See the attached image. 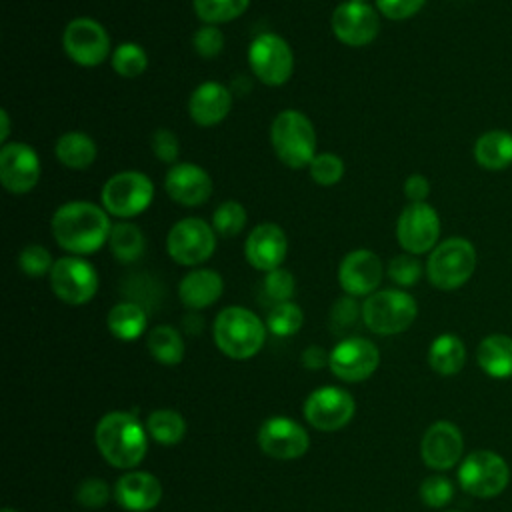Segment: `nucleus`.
<instances>
[{"label": "nucleus", "mask_w": 512, "mask_h": 512, "mask_svg": "<svg viewBox=\"0 0 512 512\" xmlns=\"http://www.w3.org/2000/svg\"><path fill=\"white\" fill-rule=\"evenodd\" d=\"M56 244L72 256H88L108 244L110 214L88 200H70L56 208L50 220Z\"/></svg>", "instance_id": "1"}, {"label": "nucleus", "mask_w": 512, "mask_h": 512, "mask_svg": "<svg viewBox=\"0 0 512 512\" xmlns=\"http://www.w3.org/2000/svg\"><path fill=\"white\" fill-rule=\"evenodd\" d=\"M96 446L104 460L114 468H134L146 456V432L128 412H108L100 418L94 432Z\"/></svg>", "instance_id": "2"}, {"label": "nucleus", "mask_w": 512, "mask_h": 512, "mask_svg": "<svg viewBox=\"0 0 512 512\" xmlns=\"http://www.w3.org/2000/svg\"><path fill=\"white\" fill-rule=\"evenodd\" d=\"M270 144L278 160L292 170L308 168L318 154L314 124L304 112L294 108H286L274 116L270 124Z\"/></svg>", "instance_id": "3"}, {"label": "nucleus", "mask_w": 512, "mask_h": 512, "mask_svg": "<svg viewBox=\"0 0 512 512\" xmlns=\"http://www.w3.org/2000/svg\"><path fill=\"white\" fill-rule=\"evenodd\" d=\"M266 324L244 306H228L214 320V342L218 350L232 360L256 356L266 342Z\"/></svg>", "instance_id": "4"}, {"label": "nucleus", "mask_w": 512, "mask_h": 512, "mask_svg": "<svg viewBox=\"0 0 512 512\" xmlns=\"http://www.w3.org/2000/svg\"><path fill=\"white\" fill-rule=\"evenodd\" d=\"M424 268L432 286L438 290H456L464 286L476 270V248L466 238H446L430 252Z\"/></svg>", "instance_id": "5"}, {"label": "nucleus", "mask_w": 512, "mask_h": 512, "mask_svg": "<svg viewBox=\"0 0 512 512\" xmlns=\"http://www.w3.org/2000/svg\"><path fill=\"white\" fill-rule=\"evenodd\" d=\"M418 316L416 300L396 288L376 290L362 302L364 326L380 336H392L408 330Z\"/></svg>", "instance_id": "6"}, {"label": "nucleus", "mask_w": 512, "mask_h": 512, "mask_svg": "<svg viewBox=\"0 0 512 512\" xmlns=\"http://www.w3.org/2000/svg\"><path fill=\"white\" fill-rule=\"evenodd\" d=\"M100 200L102 208L110 216L118 220H130L148 210L154 200V184L144 172L122 170L104 182Z\"/></svg>", "instance_id": "7"}, {"label": "nucleus", "mask_w": 512, "mask_h": 512, "mask_svg": "<svg viewBox=\"0 0 512 512\" xmlns=\"http://www.w3.org/2000/svg\"><path fill=\"white\" fill-rule=\"evenodd\" d=\"M166 250L176 264L196 268L212 258L216 250V232L212 224L202 218H182L168 230Z\"/></svg>", "instance_id": "8"}, {"label": "nucleus", "mask_w": 512, "mask_h": 512, "mask_svg": "<svg viewBox=\"0 0 512 512\" xmlns=\"http://www.w3.org/2000/svg\"><path fill=\"white\" fill-rule=\"evenodd\" d=\"M64 54L78 66L94 68L112 56L108 30L94 18H72L62 32Z\"/></svg>", "instance_id": "9"}, {"label": "nucleus", "mask_w": 512, "mask_h": 512, "mask_svg": "<svg viewBox=\"0 0 512 512\" xmlns=\"http://www.w3.org/2000/svg\"><path fill=\"white\" fill-rule=\"evenodd\" d=\"M248 66L264 86L278 88L286 84L294 72V52L282 36L264 32L248 46Z\"/></svg>", "instance_id": "10"}, {"label": "nucleus", "mask_w": 512, "mask_h": 512, "mask_svg": "<svg viewBox=\"0 0 512 512\" xmlns=\"http://www.w3.org/2000/svg\"><path fill=\"white\" fill-rule=\"evenodd\" d=\"M458 482L464 492L476 498H494L510 482L506 460L492 450H474L458 468Z\"/></svg>", "instance_id": "11"}, {"label": "nucleus", "mask_w": 512, "mask_h": 512, "mask_svg": "<svg viewBox=\"0 0 512 512\" xmlns=\"http://www.w3.org/2000/svg\"><path fill=\"white\" fill-rule=\"evenodd\" d=\"M48 280L56 298L70 306H82L98 292V272L84 256L58 258Z\"/></svg>", "instance_id": "12"}, {"label": "nucleus", "mask_w": 512, "mask_h": 512, "mask_svg": "<svg viewBox=\"0 0 512 512\" xmlns=\"http://www.w3.org/2000/svg\"><path fill=\"white\" fill-rule=\"evenodd\" d=\"M440 238V216L428 202H408L396 220V240L408 254L432 252Z\"/></svg>", "instance_id": "13"}, {"label": "nucleus", "mask_w": 512, "mask_h": 512, "mask_svg": "<svg viewBox=\"0 0 512 512\" xmlns=\"http://www.w3.org/2000/svg\"><path fill=\"white\" fill-rule=\"evenodd\" d=\"M330 28L338 42L350 48H362L376 40L380 32V12L368 2H340L332 16Z\"/></svg>", "instance_id": "14"}, {"label": "nucleus", "mask_w": 512, "mask_h": 512, "mask_svg": "<svg viewBox=\"0 0 512 512\" xmlns=\"http://www.w3.org/2000/svg\"><path fill=\"white\" fill-rule=\"evenodd\" d=\"M302 410L308 424L316 430L336 432L352 420L356 412V402L350 392L334 386H324L314 390L306 398Z\"/></svg>", "instance_id": "15"}, {"label": "nucleus", "mask_w": 512, "mask_h": 512, "mask_svg": "<svg viewBox=\"0 0 512 512\" xmlns=\"http://www.w3.org/2000/svg\"><path fill=\"white\" fill-rule=\"evenodd\" d=\"M380 364V352L374 342L358 336L340 340L330 350V372L344 382H362L374 374Z\"/></svg>", "instance_id": "16"}, {"label": "nucleus", "mask_w": 512, "mask_h": 512, "mask_svg": "<svg viewBox=\"0 0 512 512\" xmlns=\"http://www.w3.org/2000/svg\"><path fill=\"white\" fill-rule=\"evenodd\" d=\"M38 152L26 142H6L0 148V182L10 194H28L40 180Z\"/></svg>", "instance_id": "17"}, {"label": "nucleus", "mask_w": 512, "mask_h": 512, "mask_svg": "<svg viewBox=\"0 0 512 512\" xmlns=\"http://www.w3.org/2000/svg\"><path fill=\"white\" fill-rule=\"evenodd\" d=\"M384 278L380 256L368 248L348 252L338 266V284L348 296H370Z\"/></svg>", "instance_id": "18"}, {"label": "nucleus", "mask_w": 512, "mask_h": 512, "mask_svg": "<svg viewBox=\"0 0 512 512\" xmlns=\"http://www.w3.org/2000/svg\"><path fill=\"white\" fill-rule=\"evenodd\" d=\"M258 444L270 458L294 460L308 452L310 438L298 422L284 416H272L260 426Z\"/></svg>", "instance_id": "19"}, {"label": "nucleus", "mask_w": 512, "mask_h": 512, "mask_svg": "<svg viewBox=\"0 0 512 512\" xmlns=\"http://www.w3.org/2000/svg\"><path fill=\"white\" fill-rule=\"evenodd\" d=\"M164 190L176 204L196 208L212 196V178L194 162H176L164 176Z\"/></svg>", "instance_id": "20"}, {"label": "nucleus", "mask_w": 512, "mask_h": 512, "mask_svg": "<svg viewBox=\"0 0 512 512\" xmlns=\"http://www.w3.org/2000/svg\"><path fill=\"white\" fill-rule=\"evenodd\" d=\"M246 262L260 272L276 270L288 256V236L274 222H262L250 230L244 242Z\"/></svg>", "instance_id": "21"}, {"label": "nucleus", "mask_w": 512, "mask_h": 512, "mask_svg": "<svg viewBox=\"0 0 512 512\" xmlns=\"http://www.w3.org/2000/svg\"><path fill=\"white\" fill-rule=\"evenodd\" d=\"M464 450V438L456 424L440 420L434 422L422 436L420 454L428 468L448 470L458 464Z\"/></svg>", "instance_id": "22"}, {"label": "nucleus", "mask_w": 512, "mask_h": 512, "mask_svg": "<svg viewBox=\"0 0 512 512\" xmlns=\"http://www.w3.org/2000/svg\"><path fill=\"white\" fill-rule=\"evenodd\" d=\"M232 110V92L216 80L198 84L188 98V116L202 128L220 124Z\"/></svg>", "instance_id": "23"}, {"label": "nucleus", "mask_w": 512, "mask_h": 512, "mask_svg": "<svg viewBox=\"0 0 512 512\" xmlns=\"http://www.w3.org/2000/svg\"><path fill=\"white\" fill-rule=\"evenodd\" d=\"M114 498L128 512H148L162 500V484L150 472H128L118 478Z\"/></svg>", "instance_id": "24"}, {"label": "nucleus", "mask_w": 512, "mask_h": 512, "mask_svg": "<svg viewBox=\"0 0 512 512\" xmlns=\"http://www.w3.org/2000/svg\"><path fill=\"white\" fill-rule=\"evenodd\" d=\"M224 292L222 276L212 268H192L178 284L180 302L190 310H202L220 300Z\"/></svg>", "instance_id": "25"}, {"label": "nucleus", "mask_w": 512, "mask_h": 512, "mask_svg": "<svg viewBox=\"0 0 512 512\" xmlns=\"http://www.w3.org/2000/svg\"><path fill=\"white\" fill-rule=\"evenodd\" d=\"M54 154L58 162L68 170H86L96 162L98 146L86 132L70 130L58 136L54 144Z\"/></svg>", "instance_id": "26"}, {"label": "nucleus", "mask_w": 512, "mask_h": 512, "mask_svg": "<svg viewBox=\"0 0 512 512\" xmlns=\"http://www.w3.org/2000/svg\"><path fill=\"white\" fill-rule=\"evenodd\" d=\"M472 152L480 168L500 172L512 164V134L506 130H488L476 138Z\"/></svg>", "instance_id": "27"}, {"label": "nucleus", "mask_w": 512, "mask_h": 512, "mask_svg": "<svg viewBox=\"0 0 512 512\" xmlns=\"http://www.w3.org/2000/svg\"><path fill=\"white\" fill-rule=\"evenodd\" d=\"M478 366L492 378L512 376V338L506 334L486 336L476 350Z\"/></svg>", "instance_id": "28"}, {"label": "nucleus", "mask_w": 512, "mask_h": 512, "mask_svg": "<svg viewBox=\"0 0 512 512\" xmlns=\"http://www.w3.org/2000/svg\"><path fill=\"white\" fill-rule=\"evenodd\" d=\"M108 250L120 264H132L142 258L146 250V238L130 220H118L112 224L110 238H108Z\"/></svg>", "instance_id": "29"}, {"label": "nucleus", "mask_w": 512, "mask_h": 512, "mask_svg": "<svg viewBox=\"0 0 512 512\" xmlns=\"http://www.w3.org/2000/svg\"><path fill=\"white\" fill-rule=\"evenodd\" d=\"M466 362V346L456 334H440L428 348V364L442 376L458 374Z\"/></svg>", "instance_id": "30"}, {"label": "nucleus", "mask_w": 512, "mask_h": 512, "mask_svg": "<svg viewBox=\"0 0 512 512\" xmlns=\"http://www.w3.org/2000/svg\"><path fill=\"white\" fill-rule=\"evenodd\" d=\"M106 326L112 336L124 342H132L142 336L146 328V312L136 302H118L106 316Z\"/></svg>", "instance_id": "31"}, {"label": "nucleus", "mask_w": 512, "mask_h": 512, "mask_svg": "<svg viewBox=\"0 0 512 512\" xmlns=\"http://www.w3.org/2000/svg\"><path fill=\"white\" fill-rule=\"evenodd\" d=\"M148 352L156 362L176 366L184 358V340L174 326L160 324L148 334Z\"/></svg>", "instance_id": "32"}, {"label": "nucleus", "mask_w": 512, "mask_h": 512, "mask_svg": "<svg viewBox=\"0 0 512 512\" xmlns=\"http://www.w3.org/2000/svg\"><path fill=\"white\" fill-rule=\"evenodd\" d=\"M146 430L150 436L164 446L178 444L186 434V422L176 410H154L146 420Z\"/></svg>", "instance_id": "33"}, {"label": "nucleus", "mask_w": 512, "mask_h": 512, "mask_svg": "<svg viewBox=\"0 0 512 512\" xmlns=\"http://www.w3.org/2000/svg\"><path fill=\"white\" fill-rule=\"evenodd\" d=\"M250 6V0H192L196 16L204 24H224L242 16Z\"/></svg>", "instance_id": "34"}, {"label": "nucleus", "mask_w": 512, "mask_h": 512, "mask_svg": "<svg viewBox=\"0 0 512 512\" xmlns=\"http://www.w3.org/2000/svg\"><path fill=\"white\" fill-rule=\"evenodd\" d=\"M112 70L122 78H138L148 68V54L136 42H122L112 50Z\"/></svg>", "instance_id": "35"}, {"label": "nucleus", "mask_w": 512, "mask_h": 512, "mask_svg": "<svg viewBox=\"0 0 512 512\" xmlns=\"http://www.w3.org/2000/svg\"><path fill=\"white\" fill-rule=\"evenodd\" d=\"M302 324H304V312L292 300L274 304L266 316V328L280 338L296 334L302 328Z\"/></svg>", "instance_id": "36"}, {"label": "nucleus", "mask_w": 512, "mask_h": 512, "mask_svg": "<svg viewBox=\"0 0 512 512\" xmlns=\"http://www.w3.org/2000/svg\"><path fill=\"white\" fill-rule=\"evenodd\" d=\"M246 208L238 200H224L212 212V228L218 236L234 238L246 226Z\"/></svg>", "instance_id": "37"}, {"label": "nucleus", "mask_w": 512, "mask_h": 512, "mask_svg": "<svg viewBox=\"0 0 512 512\" xmlns=\"http://www.w3.org/2000/svg\"><path fill=\"white\" fill-rule=\"evenodd\" d=\"M308 172L314 184L322 188H330L342 180L344 160L332 152H318L308 164Z\"/></svg>", "instance_id": "38"}, {"label": "nucleus", "mask_w": 512, "mask_h": 512, "mask_svg": "<svg viewBox=\"0 0 512 512\" xmlns=\"http://www.w3.org/2000/svg\"><path fill=\"white\" fill-rule=\"evenodd\" d=\"M426 272V268L422 266V262L414 256V254H398L394 256L390 262H388V268H386V274L388 278L398 284L400 288H408V286H414L422 274Z\"/></svg>", "instance_id": "39"}, {"label": "nucleus", "mask_w": 512, "mask_h": 512, "mask_svg": "<svg viewBox=\"0 0 512 512\" xmlns=\"http://www.w3.org/2000/svg\"><path fill=\"white\" fill-rule=\"evenodd\" d=\"M56 260L42 244H26L18 254V268L30 278H42L50 274Z\"/></svg>", "instance_id": "40"}, {"label": "nucleus", "mask_w": 512, "mask_h": 512, "mask_svg": "<svg viewBox=\"0 0 512 512\" xmlns=\"http://www.w3.org/2000/svg\"><path fill=\"white\" fill-rule=\"evenodd\" d=\"M362 318V306L354 300V296L338 298L330 308V330L334 334H346L350 328L358 324Z\"/></svg>", "instance_id": "41"}, {"label": "nucleus", "mask_w": 512, "mask_h": 512, "mask_svg": "<svg viewBox=\"0 0 512 512\" xmlns=\"http://www.w3.org/2000/svg\"><path fill=\"white\" fill-rule=\"evenodd\" d=\"M262 290H264V294H266L274 304L288 302V300L294 296L296 280H294L292 272H288L286 268L280 266V268H276V270L266 272L264 282H262Z\"/></svg>", "instance_id": "42"}, {"label": "nucleus", "mask_w": 512, "mask_h": 512, "mask_svg": "<svg viewBox=\"0 0 512 512\" xmlns=\"http://www.w3.org/2000/svg\"><path fill=\"white\" fill-rule=\"evenodd\" d=\"M192 48L200 58H216L224 50V32L216 24H202L192 36Z\"/></svg>", "instance_id": "43"}, {"label": "nucleus", "mask_w": 512, "mask_h": 512, "mask_svg": "<svg viewBox=\"0 0 512 512\" xmlns=\"http://www.w3.org/2000/svg\"><path fill=\"white\" fill-rule=\"evenodd\" d=\"M454 496V486L444 476H430L420 484V498L430 508L446 506Z\"/></svg>", "instance_id": "44"}, {"label": "nucleus", "mask_w": 512, "mask_h": 512, "mask_svg": "<svg viewBox=\"0 0 512 512\" xmlns=\"http://www.w3.org/2000/svg\"><path fill=\"white\" fill-rule=\"evenodd\" d=\"M110 498V486L100 478H86L76 488V500L86 508H102Z\"/></svg>", "instance_id": "45"}, {"label": "nucleus", "mask_w": 512, "mask_h": 512, "mask_svg": "<svg viewBox=\"0 0 512 512\" xmlns=\"http://www.w3.org/2000/svg\"><path fill=\"white\" fill-rule=\"evenodd\" d=\"M150 146H152V152H154L156 160H160L164 164H174L178 154H180L178 136L168 128L154 130V134L150 138Z\"/></svg>", "instance_id": "46"}, {"label": "nucleus", "mask_w": 512, "mask_h": 512, "mask_svg": "<svg viewBox=\"0 0 512 512\" xmlns=\"http://www.w3.org/2000/svg\"><path fill=\"white\" fill-rule=\"evenodd\" d=\"M380 16L388 20H406L422 10L426 0H374Z\"/></svg>", "instance_id": "47"}, {"label": "nucleus", "mask_w": 512, "mask_h": 512, "mask_svg": "<svg viewBox=\"0 0 512 512\" xmlns=\"http://www.w3.org/2000/svg\"><path fill=\"white\" fill-rule=\"evenodd\" d=\"M402 190L410 202H426V198L430 196V182L424 174H410L404 180Z\"/></svg>", "instance_id": "48"}, {"label": "nucleus", "mask_w": 512, "mask_h": 512, "mask_svg": "<svg viewBox=\"0 0 512 512\" xmlns=\"http://www.w3.org/2000/svg\"><path fill=\"white\" fill-rule=\"evenodd\" d=\"M328 362H330V354H326V350L320 346H308L302 354V364L310 370H318Z\"/></svg>", "instance_id": "49"}, {"label": "nucleus", "mask_w": 512, "mask_h": 512, "mask_svg": "<svg viewBox=\"0 0 512 512\" xmlns=\"http://www.w3.org/2000/svg\"><path fill=\"white\" fill-rule=\"evenodd\" d=\"M202 326H204L202 316H198L196 310H192L188 316H184V328H186L188 334H192V336L200 334V332H202Z\"/></svg>", "instance_id": "50"}, {"label": "nucleus", "mask_w": 512, "mask_h": 512, "mask_svg": "<svg viewBox=\"0 0 512 512\" xmlns=\"http://www.w3.org/2000/svg\"><path fill=\"white\" fill-rule=\"evenodd\" d=\"M0 124H2L0 142L6 144V142H8V136H10V116H8V110H6V108L0 110Z\"/></svg>", "instance_id": "51"}, {"label": "nucleus", "mask_w": 512, "mask_h": 512, "mask_svg": "<svg viewBox=\"0 0 512 512\" xmlns=\"http://www.w3.org/2000/svg\"><path fill=\"white\" fill-rule=\"evenodd\" d=\"M2 512H16V510H12V508H4Z\"/></svg>", "instance_id": "52"}, {"label": "nucleus", "mask_w": 512, "mask_h": 512, "mask_svg": "<svg viewBox=\"0 0 512 512\" xmlns=\"http://www.w3.org/2000/svg\"><path fill=\"white\" fill-rule=\"evenodd\" d=\"M350 2H368V0H350Z\"/></svg>", "instance_id": "53"}, {"label": "nucleus", "mask_w": 512, "mask_h": 512, "mask_svg": "<svg viewBox=\"0 0 512 512\" xmlns=\"http://www.w3.org/2000/svg\"><path fill=\"white\" fill-rule=\"evenodd\" d=\"M450 512H456V510H450Z\"/></svg>", "instance_id": "54"}]
</instances>
